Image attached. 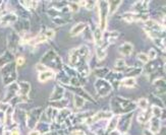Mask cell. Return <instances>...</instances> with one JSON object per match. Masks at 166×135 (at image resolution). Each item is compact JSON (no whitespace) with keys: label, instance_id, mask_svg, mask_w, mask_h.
Segmentation results:
<instances>
[{"label":"cell","instance_id":"19","mask_svg":"<svg viewBox=\"0 0 166 135\" xmlns=\"http://www.w3.org/2000/svg\"><path fill=\"white\" fill-rule=\"evenodd\" d=\"M11 62H13V54L7 50L0 55V69Z\"/></svg>","mask_w":166,"mask_h":135},{"label":"cell","instance_id":"9","mask_svg":"<svg viewBox=\"0 0 166 135\" xmlns=\"http://www.w3.org/2000/svg\"><path fill=\"white\" fill-rule=\"evenodd\" d=\"M20 35L17 34L16 32H10L9 35L7 36V48H8V51L10 53L14 54L17 51V47L20 45Z\"/></svg>","mask_w":166,"mask_h":135},{"label":"cell","instance_id":"44","mask_svg":"<svg viewBox=\"0 0 166 135\" xmlns=\"http://www.w3.org/2000/svg\"><path fill=\"white\" fill-rule=\"evenodd\" d=\"M35 68H36V70H37L39 73L43 72V71H46V70H50V69H48V68L44 64H42V63H40V62L36 64V67Z\"/></svg>","mask_w":166,"mask_h":135},{"label":"cell","instance_id":"3","mask_svg":"<svg viewBox=\"0 0 166 135\" xmlns=\"http://www.w3.org/2000/svg\"><path fill=\"white\" fill-rule=\"evenodd\" d=\"M40 63L44 64L48 69L53 70V71L57 70V72L60 70H62V67H63V65H64L61 58L59 57V55L56 54L55 51H53V50H50V51H48L47 53H45L44 56L42 57L40 60Z\"/></svg>","mask_w":166,"mask_h":135},{"label":"cell","instance_id":"48","mask_svg":"<svg viewBox=\"0 0 166 135\" xmlns=\"http://www.w3.org/2000/svg\"><path fill=\"white\" fill-rule=\"evenodd\" d=\"M28 135H42V134L38 130H31V131L29 132Z\"/></svg>","mask_w":166,"mask_h":135},{"label":"cell","instance_id":"6","mask_svg":"<svg viewBox=\"0 0 166 135\" xmlns=\"http://www.w3.org/2000/svg\"><path fill=\"white\" fill-rule=\"evenodd\" d=\"M43 115V108L37 107L32 109L30 112L27 113L26 116V124L30 130H33L36 126H37L38 122L40 121L41 116Z\"/></svg>","mask_w":166,"mask_h":135},{"label":"cell","instance_id":"12","mask_svg":"<svg viewBox=\"0 0 166 135\" xmlns=\"http://www.w3.org/2000/svg\"><path fill=\"white\" fill-rule=\"evenodd\" d=\"M71 113H72L71 110L68 109L67 107L58 110V114H57L56 118H55V120H54V123H57V124L62 125L63 123H64L66 120H67L69 117L72 115Z\"/></svg>","mask_w":166,"mask_h":135},{"label":"cell","instance_id":"10","mask_svg":"<svg viewBox=\"0 0 166 135\" xmlns=\"http://www.w3.org/2000/svg\"><path fill=\"white\" fill-rule=\"evenodd\" d=\"M63 86L64 88H67L69 89L70 92H74V95H80L81 98H83L84 100H86L87 101H89V102H92V103H95V100L92 98V95L88 94V92H86V89H84V88H81V86H80V88H74V86H70V85H61Z\"/></svg>","mask_w":166,"mask_h":135},{"label":"cell","instance_id":"11","mask_svg":"<svg viewBox=\"0 0 166 135\" xmlns=\"http://www.w3.org/2000/svg\"><path fill=\"white\" fill-rule=\"evenodd\" d=\"M64 95H65V88L61 85H56L54 86L53 91L51 92L49 102L51 103V102L60 101L62 100V99H64Z\"/></svg>","mask_w":166,"mask_h":135},{"label":"cell","instance_id":"32","mask_svg":"<svg viewBox=\"0 0 166 135\" xmlns=\"http://www.w3.org/2000/svg\"><path fill=\"white\" fill-rule=\"evenodd\" d=\"M96 76H98V78H105L107 76V74L110 72V69L108 67H98L94 70Z\"/></svg>","mask_w":166,"mask_h":135},{"label":"cell","instance_id":"25","mask_svg":"<svg viewBox=\"0 0 166 135\" xmlns=\"http://www.w3.org/2000/svg\"><path fill=\"white\" fill-rule=\"evenodd\" d=\"M119 85L125 88H132L137 86V80L134 77H125L119 81Z\"/></svg>","mask_w":166,"mask_h":135},{"label":"cell","instance_id":"24","mask_svg":"<svg viewBox=\"0 0 166 135\" xmlns=\"http://www.w3.org/2000/svg\"><path fill=\"white\" fill-rule=\"evenodd\" d=\"M19 95L23 97H28L30 92H31V85L28 81H20L19 83Z\"/></svg>","mask_w":166,"mask_h":135},{"label":"cell","instance_id":"49","mask_svg":"<svg viewBox=\"0 0 166 135\" xmlns=\"http://www.w3.org/2000/svg\"><path fill=\"white\" fill-rule=\"evenodd\" d=\"M2 134H3V135H11L10 134V131L8 130V129H6V128H5L4 130H3V133H2Z\"/></svg>","mask_w":166,"mask_h":135},{"label":"cell","instance_id":"36","mask_svg":"<svg viewBox=\"0 0 166 135\" xmlns=\"http://www.w3.org/2000/svg\"><path fill=\"white\" fill-rule=\"evenodd\" d=\"M163 113H164V109L160 108L158 106H152L151 108V114H152V117H156V118H161Z\"/></svg>","mask_w":166,"mask_h":135},{"label":"cell","instance_id":"31","mask_svg":"<svg viewBox=\"0 0 166 135\" xmlns=\"http://www.w3.org/2000/svg\"><path fill=\"white\" fill-rule=\"evenodd\" d=\"M50 124L51 123L39 121L36 127H38V131L40 132L41 134H46L47 132L50 131Z\"/></svg>","mask_w":166,"mask_h":135},{"label":"cell","instance_id":"23","mask_svg":"<svg viewBox=\"0 0 166 135\" xmlns=\"http://www.w3.org/2000/svg\"><path fill=\"white\" fill-rule=\"evenodd\" d=\"M152 118V114H151V110L147 109L145 111H142L140 114H138L137 116V121L140 124H147L149 122V120Z\"/></svg>","mask_w":166,"mask_h":135},{"label":"cell","instance_id":"30","mask_svg":"<svg viewBox=\"0 0 166 135\" xmlns=\"http://www.w3.org/2000/svg\"><path fill=\"white\" fill-rule=\"evenodd\" d=\"M20 4L23 5L26 10L32 11V10H35L36 8L38 7L39 2L38 1H20Z\"/></svg>","mask_w":166,"mask_h":135},{"label":"cell","instance_id":"29","mask_svg":"<svg viewBox=\"0 0 166 135\" xmlns=\"http://www.w3.org/2000/svg\"><path fill=\"white\" fill-rule=\"evenodd\" d=\"M93 39H94V43L96 46H99L103 43V32L99 28H96L94 33H93Z\"/></svg>","mask_w":166,"mask_h":135},{"label":"cell","instance_id":"26","mask_svg":"<svg viewBox=\"0 0 166 135\" xmlns=\"http://www.w3.org/2000/svg\"><path fill=\"white\" fill-rule=\"evenodd\" d=\"M128 67V66L126 65L125 60L122 58H118V59H116L115 63H114V72L122 73L126 70Z\"/></svg>","mask_w":166,"mask_h":135},{"label":"cell","instance_id":"45","mask_svg":"<svg viewBox=\"0 0 166 135\" xmlns=\"http://www.w3.org/2000/svg\"><path fill=\"white\" fill-rule=\"evenodd\" d=\"M14 62H16V66H23V65H25V63H26V58L23 56H19Z\"/></svg>","mask_w":166,"mask_h":135},{"label":"cell","instance_id":"7","mask_svg":"<svg viewBox=\"0 0 166 135\" xmlns=\"http://www.w3.org/2000/svg\"><path fill=\"white\" fill-rule=\"evenodd\" d=\"M95 89L100 98H105L113 91V86L104 78H98L95 82Z\"/></svg>","mask_w":166,"mask_h":135},{"label":"cell","instance_id":"21","mask_svg":"<svg viewBox=\"0 0 166 135\" xmlns=\"http://www.w3.org/2000/svg\"><path fill=\"white\" fill-rule=\"evenodd\" d=\"M87 28V23L85 22H78L77 25H74L72 28L70 29V33H69V35H70V37H77V36H80L83 34V32L85 31Z\"/></svg>","mask_w":166,"mask_h":135},{"label":"cell","instance_id":"40","mask_svg":"<svg viewBox=\"0 0 166 135\" xmlns=\"http://www.w3.org/2000/svg\"><path fill=\"white\" fill-rule=\"evenodd\" d=\"M137 58H138L139 61H141L142 63H143V64H147V63L150 61L149 58H148V56H147V54L143 53V52L138 53L137 54Z\"/></svg>","mask_w":166,"mask_h":135},{"label":"cell","instance_id":"4","mask_svg":"<svg viewBox=\"0 0 166 135\" xmlns=\"http://www.w3.org/2000/svg\"><path fill=\"white\" fill-rule=\"evenodd\" d=\"M1 71V77L4 85H9L11 83L16 82L17 78V71H16V62H11L3 68L0 69Z\"/></svg>","mask_w":166,"mask_h":135},{"label":"cell","instance_id":"34","mask_svg":"<svg viewBox=\"0 0 166 135\" xmlns=\"http://www.w3.org/2000/svg\"><path fill=\"white\" fill-rule=\"evenodd\" d=\"M153 43L155 44L156 47H158L160 50L163 51V53L165 52V39L164 38H161V37H156L152 39Z\"/></svg>","mask_w":166,"mask_h":135},{"label":"cell","instance_id":"39","mask_svg":"<svg viewBox=\"0 0 166 135\" xmlns=\"http://www.w3.org/2000/svg\"><path fill=\"white\" fill-rule=\"evenodd\" d=\"M137 107L140 108L142 111L147 110L148 107H149V101H148V99H146V98H141L140 100L138 101Z\"/></svg>","mask_w":166,"mask_h":135},{"label":"cell","instance_id":"42","mask_svg":"<svg viewBox=\"0 0 166 135\" xmlns=\"http://www.w3.org/2000/svg\"><path fill=\"white\" fill-rule=\"evenodd\" d=\"M147 56H148V58H149V60H152V61H153V60L157 59V51L154 49V48H152V49L149 50Z\"/></svg>","mask_w":166,"mask_h":135},{"label":"cell","instance_id":"16","mask_svg":"<svg viewBox=\"0 0 166 135\" xmlns=\"http://www.w3.org/2000/svg\"><path fill=\"white\" fill-rule=\"evenodd\" d=\"M149 1H137L132 5V12L135 13H146V11L149 9Z\"/></svg>","mask_w":166,"mask_h":135},{"label":"cell","instance_id":"1","mask_svg":"<svg viewBox=\"0 0 166 135\" xmlns=\"http://www.w3.org/2000/svg\"><path fill=\"white\" fill-rule=\"evenodd\" d=\"M90 58H91V52L88 46L81 45L74 48L69 51L68 54L69 66L75 70L84 65H89Z\"/></svg>","mask_w":166,"mask_h":135},{"label":"cell","instance_id":"17","mask_svg":"<svg viewBox=\"0 0 166 135\" xmlns=\"http://www.w3.org/2000/svg\"><path fill=\"white\" fill-rule=\"evenodd\" d=\"M55 75H56V72L53 70H46V71H43V72H40L38 74V80L39 82H47L49 81L51 79H55Z\"/></svg>","mask_w":166,"mask_h":135},{"label":"cell","instance_id":"35","mask_svg":"<svg viewBox=\"0 0 166 135\" xmlns=\"http://www.w3.org/2000/svg\"><path fill=\"white\" fill-rule=\"evenodd\" d=\"M86 104V100H84L83 98H81L80 95H74V106L77 109H81Z\"/></svg>","mask_w":166,"mask_h":135},{"label":"cell","instance_id":"43","mask_svg":"<svg viewBox=\"0 0 166 135\" xmlns=\"http://www.w3.org/2000/svg\"><path fill=\"white\" fill-rule=\"evenodd\" d=\"M96 5H97V2L96 1H86V5L84 8H86L87 10H92L96 8Z\"/></svg>","mask_w":166,"mask_h":135},{"label":"cell","instance_id":"18","mask_svg":"<svg viewBox=\"0 0 166 135\" xmlns=\"http://www.w3.org/2000/svg\"><path fill=\"white\" fill-rule=\"evenodd\" d=\"M107 49H108V46L103 43L99 45V46H96L95 52H96V58H97L98 61H103V60L106 58Z\"/></svg>","mask_w":166,"mask_h":135},{"label":"cell","instance_id":"46","mask_svg":"<svg viewBox=\"0 0 166 135\" xmlns=\"http://www.w3.org/2000/svg\"><path fill=\"white\" fill-rule=\"evenodd\" d=\"M10 131V134L11 135H20V131L19 127H14V128H11V129H8Z\"/></svg>","mask_w":166,"mask_h":135},{"label":"cell","instance_id":"41","mask_svg":"<svg viewBox=\"0 0 166 135\" xmlns=\"http://www.w3.org/2000/svg\"><path fill=\"white\" fill-rule=\"evenodd\" d=\"M67 7L70 12H78L80 10V6L78 5V2H67Z\"/></svg>","mask_w":166,"mask_h":135},{"label":"cell","instance_id":"20","mask_svg":"<svg viewBox=\"0 0 166 135\" xmlns=\"http://www.w3.org/2000/svg\"><path fill=\"white\" fill-rule=\"evenodd\" d=\"M119 54L123 57H128V56H131L132 51H134V46H132V43L129 42H125L123 44L120 45L119 47Z\"/></svg>","mask_w":166,"mask_h":135},{"label":"cell","instance_id":"28","mask_svg":"<svg viewBox=\"0 0 166 135\" xmlns=\"http://www.w3.org/2000/svg\"><path fill=\"white\" fill-rule=\"evenodd\" d=\"M121 4L122 1H120V0H118V1H114V0L113 1H108V12H109V16H113Z\"/></svg>","mask_w":166,"mask_h":135},{"label":"cell","instance_id":"13","mask_svg":"<svg viewBox=\"0 0 166 135\" xmlns=\"http://www.w3.org/2000/svg\"><path fill=\"white\" fill-rule=\"evenodd\" d=\"M148 123H149V129H148V131L152 135H157L161 131V120L159 118L152 117Z\"/></svg>","mask_w":166,"mask_h":135},{"label":"cell","instance_id":"15","mask_svg":"<svg viewBox=\"0 0 166 135\" xmlns=\"http://www.w3.org/2000/svg\"><path fill=\"white\" fill-rule=\"evenodd\" d=\"M17 19H19V17H17V14L16 12H7L0 19V25L1 26L14 25L17 22Z\"/></svg>","mask_w":166,"mask_h":135},{"label":"cell","instance_id":"38","mask_svg":"<svg viewBox=\"0 0 166 135\" xmlns=\"http://www.w3.org/2000/svg\"><path fill=\"white\" fill-rule=\"evenodd\" d=\"M42 34L45 36V38L48 40H53L55 38V31L52 29H49V28H45L44 31L42 32Z\"/></svg>","mask_w":166,"mask_h":135},{"label":"cell","instance_id":"14","mask_svg":"<svg viewBox=\"0 0 166 135\" xmlns=\"http://www.w3.org/2000/svg\"><path fill=\"white\" fill-rule=\"evenodd\" d=\"M19 95V85L17 82H13L11 85L6 86V92H5V101L4 102H9L13 100L14 97Z\"/></svg>","mask_w":166,"mask_h":135},{"label":"cell","instance_id":"27","mask_svg":"<svg viewBox=\"0 0 166 135\" xmlns=\"http://www.w3.org/2000/svg\"><path fill=\"white\" fill-rule=\"evenodd\" d=\"M142 72H143V68L135 67V66H132V67H128L126 70L125 71V73L128 75L126 77H134V78H135V76L141 75Z\"/></svg>","mask_w":166,"mask_h":135},{"label":"cell","instance_id":"33","mask_svg":"<svg viewBox=\"0 0 166 135\" xmlns=\"http://www.w3.org/2000/svg\"><path fill=\"white\" fill-rule=\"evenodd\" d=\"M52 108H55V109H63V108H66V106L68 105V99H62L60 101H57V102H51L50 103Z\"/></svg>","mask_w":166,"mask_h":135},{"label":"cell","instance_id":"5","mask_svg":"<svg viewBox=\"0 0 166 135\" xmlns=\"http://www.w3.org/2000/svg\"><path fill=\"white\" fill-rule=\"evenodd\" d=\"M96 8L98 9L99 13V26L98 28L104 32L107 28V20L109 17L108 12V1H97Z\"/></svg>","mask_w":166,"mask_h":135},{"label":"cell","instance_id":"22","mask_svg":"<svg viewBox=\"0 0 166 135\" xmlns=\"http://www.w3.org/2000/svg\"><path fill=\"white\" fill-rule=\"evenodd\" d=\"M162 65H160V63L157 61V60H153L152 62H148L146 67H145V71H146V74L147 75H151V74H154L156 72L157 70L161 67Z\"/></svg>","mask_w":166,"mask_h":135},{"label":"cell","instance_id":"8","mask_svg":"<svg viewBox=\"0 0 166 135\" xmlns=\"http://www.w3.org/2000/svg\"><path fill=\"white\" fill-rule=\"evenodd\" d=\"M132 117H134V114L132 113H128V114H125V115L118 116L116 129L120 132V134H125L126 132L128 131L129 127H131Z\"/></svg>","mask_w":166,"mask_h":135},{"label":"cell","instance_id":"47","mask_svg":"<svg viewBox=\"0 0 166 135\" xmlns=\"http://www.w3.org/2000/svg\"><path fill=\"white\" fill-rule=\"evenodd\" d=\"M68 135H86V133H85V131H83V130H74Z\"/></svg>","mask_w":166,"mask_h":135},{"label":"cell","instance_id":"2","mask_svg":"<svg viewBox=\"0 0 166 135\" xmlns=\"http://www.w3.org/2000/svg\"><path fill=\"white\" fill-rule=\"evenodd\" d=\"M111 113L115 116H121L125 114L132 113L137 109V103L123 97H114L110 101Z\"/></svg>","mask_w":166,"mask_h":135},{"label":"cell","instance_id":"37","mask_svg":"<svg viewBox=\"0 0 166 135\" xmlns=\"http://www.w3.org/2000/svg\"><path fill=\"white\" fill-rule=\"evenodd\" d=\"M66 17H68V16L55 17V19H52V22H53V23H55L56 26H65V25H67L68 22H71V19H65Z\"/></svg>","mask_w":166,"mask_h":135}]
</instances>
